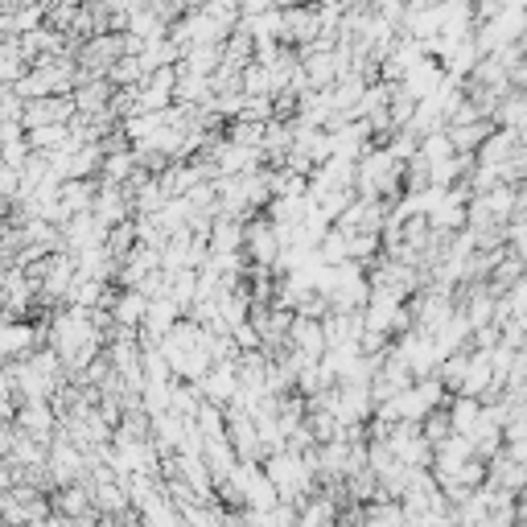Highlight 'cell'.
I'll use <instances>...</instances> for the list:
<instances>
[{
	"instance_id": "cell-20",
	"label": "cell",
	"mask_w": 527,
	"mask_h": 527,
	"mask_svg": "<svg viewBox=\"0 0 527 527\" xmlns=\"http://www.w3.org/2000/svg\"><path fill=\"white\" fill-rule=\"evenodd\" d=\"M210 99H215V79L178 66V91H173V103H194V108H202Z\"/></svg>"
},
{
	"instance_id": "cell-37",
	"label": "cell",
	"mask_w": 527,
	"mask_h": 527,
	"mask_svg": "<svg viewBox=\"0 0 527 527\" xmlns=\"http://www.w3.org/2000/svg\"><path fill=\"white\" fill-rule=\"evenodd\" d=\"M33 157V145H29V132H21V136H13V140H5V149H0V161L5 165H13V169H21L25 161Z\"/></svg>"
},
{
	"instance_id": "cell-23",
	"label": "cell",
	"mask_w": 527,
	"mask_h": 527,
	"mask_svg": "<svg viewBox=\"0 0 527 527\" xmlns=\"http://www.w3.org/2000/svg\"><path fill=\"white\" fill-rule=\"evenodd\" d=\"M248 62H256V38H252V33L243 29V25H235L231 38L223 42V62H219V66L239 70V75H243V66H248Z\"/></svg>"
},
{
	"instance_id": "cell-19",
	"label": "cell",
	"mask_w": 527,
	"mask_h": 527,
	"mask_svg": "<svg viewBox=\"0 0 527 527\" xmlns=\"http://www.w3.org/2000/svg\"><path fill=\"white\" fill-rule=\"evenodd\" d=\"M182 318H186V309L173 301L169 293H165V297H149V313H145V326H140V330L153 334V338H161L165 330H173Z\"/></svg>"
},
{
	"instance_id": "cell-42",
	"label": "cell",
	"mask_w": 527,
	"mask_h": 527,
	"mask_svg": "<svg viewBox=\"0 0 527 527\" xmlns=\"http://www.w3.org/2000/svg\"><path fill=\"white\" fill-rule=\"evenodd\" d=\"M519 140H527V128H523V132H519Z\"/></svg>"
},
{
	"instance_id": "cell-1",
	"label": "cell",
	"mask_w": 527,
	"mask_h": 527,
	"mask_svg": "<svg viewBox=\"0 0 527 527\" xmlns=\"http://www.w3.org/2000/svg\"><path fill=\"white\" fill-rule=\"evenodd\" d=\"M243 252H248L256 268H276L280 252H285V239H280V227L268 210H260V215L243 223Z\"/></svg>"
},
{
	"instance_id": "cell-3",
	"label": "cell",
	"mask_w": 527,
	"mask_h": 527,
	"mask_svg": "<svg viewBox=\"0 0 527 527\" xmlns=\"http://www.w3.org/2000/svg\"><path fill=\"white\" fill-rule=\"evenodd\" d=\"M363 326L388 334L396 342L404 330H412V309H408V301H400L392 293H371V301L363 309Z\"/></svg>"
},
{
	"instance_id": "cell-4",
	"label": "cell",
	"mask_w": 527,
	"mask_h": 527,
	"mask_svg": "<svg viewBox=\"0 0 527 527\" xmlns=\"http://www.w3.org/2000/svg\"><path fill=\"white\" fill-rule=\"evenodd\" d=\"M388 445L404 466H433V458H437V445L425 437L420 420H396L388 433Z\"/></svg>"
},
{
	"instance_id": "cell-39",
	"label": "cell",
	"mask_w": 527,
	"mask_h": 527,
	"mask_svg": "<svg viewBox=\"0 0 527 527\" xmlns=\"http://www.w3.org/2000/svg\"><path fill=\"white\" fill-rule=\"evenodd\" d=\"M17 190H21V169H13V165L0 161V194L17 198Z\"/></svg>"
},
{
	"instance_id": "cell-14",
	"label": "cell",
	"mask_w": 527,
	"mask_h": 527,
	"mask_svg": "<svg viewBox=\"0 0 527 527\" xmlns=\"http://www.w3.org/2000/svg\"><path fill=\"white\" fill-rule=\"evenodd\" d=\"M153 268H161V248H157V243H136V248H132V252L120 260V268H116V285L136 289Z\"/></svg>"
},
{
	"instance_id": "cell-29",
	"label": "cell",
	"mask_w": 527,
	"mask_h": 527,
	"mask_svg": "<svg viewBox=\"0 0 527 527\" xmlns=\"http://www.w3.org/2000/svg\"><path fill=\"white\" fill-rule=\"evenodd\" d=\"M140 169L136 153L132 149H120V153H103V169H99V178H108V182H132V173Z\"/></svg>"
},
{
	"instance_id": "cell-36",
	"label": "cell",
	"mask_w": 527,
	"mask_h": 527,
	"mask_svg": "<svg viewBox=\"0 0 527 527\" xmlns=\"http://www.w3.org/2000/svg\"><path fill=\"white\" fill-rule=\"evenodd\" d=\"M420 429H425V437L433 441V445H441L449 433H453V420H449V408L441 404V408H433L425 420H420Z\"/></svg>"
},
{
	"instance_id": "cell-27",
	"label": "cell",
	"mask_w": 527,
	"mask_h": 527,
	"mask_svg": "<svg viewBox=\"0 0 527 527\" xmlns=\"http://www.w3.org/2000/svg\"><path fill=\"white\" fill-rule=\"evenodd\" d=\"M108 79H112V87H140L149 79V70L140 62V54H120L116 66L108 70Z\"/></svg>"
},
{
	"instance_id": "cell-28",
	"label": "cell",
	"mask_w": 527,
	"mask_h": 527,
	"mask_svg": "<svg viewBox=\"0 0 527 527\" xmlns=\"http://www.w3.org/2000/svg\"><path fill=\"white\" fill-rule=\"evenodd\" d=\"M239 83H243V95H276V83H272V66H268V62H260V58L243 66Z\"/></svg>"
},
{
	"instance_id": "cell-25",
	"label": "cell",
	"mask_w": 527,
	"mask_h": 527,
	"mask_svg": "<svg viewBox=\"0 0 527 527\" xmlns=\"http://www.w3.org/2000/svg\"><path fill=\"white\" fill-rule=\"evenodd\" d=\"M29 70V58L21 54L17 38H0V87H13Z\"/></svg>"
},
{
	"instance_id": "cell-31",
	"label": "cell",
	"mask_w": 527,
	"mask_h": 527,
	"mask_svg": "<svg viewBox=\"0 0 527 527\" xmlns=\"http://www.w3.org/2000/svg\"><path fill=\"white\" fill-rule=\"evenodd\" d=\"M169 297L178 301L182 309H190L198 301V268H178L169 272Z\"/></svg>"
},
{
	"instance_id": "cell-18",
	"label": "cell",
	"mask_w": 527,
	"mask_h": 527,
	"mask_svg": "<svg viewBox=\"0 0 527 527\" xmlns=\"http://www.w3.org/2000/svg\"><path fill=\"white\" fill-rule=\"evenodd\" d=\"M112 280H99V276H75V285H70L66 301L70 305H83V309H99V305H112Z\"/></svg>"
},
{
	"instance_id": "cell-43",
	"label": "cell",
	"mask_w": 527,
	"mask_h": 527,
	"mask_svg": "<svg viewBox=\"0 0 527 527\" xmlns=\"http://www.w3.org/2000/svg\"><path fill=\"white\" fill-rule=\"evenodd\" d=\"M0 5H9V0H0Z\"/></svg>"
},
{
	"instance_id": "cell-6",
	"label": "cell",
	"mask_w": 527,
	"mask_h": 527,
	"mask_svg": "<svg viewBox=\"0 0 527 527\" xmlns=\"http://www.w3.org/2000/svg\"><path fill=\"white\" fill-rule=\"evenodd\" d=\"M285 9V29H280V42L289 46H313L322 38V17H318V5H280Z\"/></svg>"
},
{
	"instance_id": "cell-41",
	"label": "cell",
	"mask_w": 527,
	"mask_h": 527,
	"mask_svg": "<svg viewBox=\"0 0 527 527\" xmlns=\"http://www.w3.org/2000/svg\"><path fill=\"white\" fill-rule=\"evenodd\" d=\"M5 359H9V355H5V350H0V363H5Z\"/></svg>"
},
{
	"instance_id": "cell-16",
	"label": "cell",
	"mask_w": 527,
	"mask_h": 527,
	"mask_svg": "<svg viewBox=\"0 0 527 527\" xmlns=\"http://www.w3.org/2000/svg\"><path fill=\"white\" fill-rule=\"evenodd\" d=\"M38 346H46V342H42V330H38V322L13 318V322H5V326H0V350H5L9 359H25L29 350H38Z\"/></svg>"
},
{
	"instance_id": "cell-21",
	"label": "cell",
	"mask_w": 527,
	"mask_h": 527,
	"mask_svg": "<svg viewBox=\"0 0 527 527\" xmlns=\"http://www.w3.org/2000/svg\"><path fill=\"white\" fill-rule=\"evenodd\" d=\"M338 499H342V495H334V490L318 486V490H313V495L301 503V511H297V523H305V527L334 523V519H338Z\"/></svg>"
},
{
	"instance_id": "cell-10",
	"label": "cell",
	"mask_w": 527,
	"mask_h": 527,
	"mask_svg": "<svg viewBox=\"0 0 527 527\" xmlns=\"http://www.w3.org/2000/svg\"><path fill=\"white\" fill-rule=\"evenodd\" d=\"M108 239V223L95 219V210H79V215H70L62 223V248L66 252H83L91 243H103Z\"/></svg>"
},
{
	"instance_id": "cell-7",
	"label": "cell",
	"mask_w": 527,
	"mask_h": 527,
	"mask_svg": "<svg viewBox=\"0 0 527 527\" xmlns=\"http://www.w3.org/2000/svg\"><path fill=\"white\" fill-rule=\"evenodd\" d=\"M75 95H42V99H25V128H42V124H70L75 120Z\"/></svg>"
},
{
	"instance_id": "cell-5",
	"label": "cell",
	"mask_w": 527,
	"mask_h": 527,
	"mask_svg": "<svg viewBox=\"0 0 527 527\" xmlns=\"http://www.w3.org/2000/svg\"><path fill=\"white\" fill-rule=\"evenodd\" d=\"M46 466H50L54 486L83 482V478H87V449H79L75 441H70V437L58 429L54 441H50V458H46Z\"/></svg>"
},
{
	"instance_id": "cell-26",
	"label": "cell",
	"mask_w": 527,
	"mask_h": 527,
	"mask_svg": "<svg viewBox=\"0 0 527 527\" xmlns=\"http://www.w3.org/2000/svg\"><path fill=\"white\" fill-rule=\"evenodd\" d=\"M140 62H145V70H157V66H173V62H182V46L169 38H153L145 42V50H140Z\"/></svg>"
},
{
	"instance_id": "cell-15",
	"label": "cell",
	"mask_w": 527,
	"mask_h": 527,
	"mask_svg": "<svg viewBox=\"0 0 527 527\" xmlns=\"http://www.w3.org/2000/svg\"><path fill=\"white\" fill-rule=\"evenodd\" d=\"M112 79H103V75H87L75 91V108L83 112V116H112Z\"/></svg>"
},
{
	"instance_id": "cell-13",
	"label": "cell",
	"mask_w": 527,
	"mask_h": 527,
	"mask_svg": "<svg viewBox=\"0 0 527 527\" xmlns=\"http://www.w3.org/2000/svg\"><path fill=\"white\" fill-rule=\"evenodd\" d=\"M326 326L322 318H305V313H297L293 318V330H289V350H297L301 359H322L326 355Z\"/></svg>"
},
{
	"instance_id": "cell-2",
	"label": "cell",
	"mask_w": 527,
	"mask_h": 527,
	"mask_svg": "<svg viewBox=\"0 0 527 527\" xmlns=\"http://www.w3.org/2000/svg\"><path fill=\"white\" fill-rule=\"evenodd\" d=\"M120 54H128V50H124V33H116V29L91 33V38H83V42L75 46V58H79L83 79H87V75H103V79H108V70L116 66Z\"/></svg>"
},
{
	"instance_id": "cell-9",
	"label": "cell",
	"mask_w": 527,
	"mask_h": 527,
	"mask_svg": "<svg viewBox=\"0 0 527 527\" xmlns=\"http://www.w3.org/2000/svg\"><path fill=\"white\" fill-rule=\"evenodd\" d=\"M95 219L99 223H124L132 219V194H128V182H108V178H99V194H95Z\"/></svg>"
},
{
	"instance_id": "cell-33",
	"label": "cell",
	"mask_w": 527,
	"mask_h": 527,
	"mask_svg": "<svg viewBox=\"0 0 527 527\" xmlns=\"http://www.w3.org/2000/svg\"><path fill=\"white\" fill-rule=\"evenodd\" d=\"M108 252L116 256V260H124L136 243H140V235H136V219H124V223H116V227H108Z\"/></svg>"
},
{
	"instance_id": "cell-17",
	"label": "cell",
	"mask_w": 527,
	"mask_h": 527,
	"mask_svg": "<svg viewBox=\"0 0 527 527\" xmlns=\"http://www.w3.org/2000/svg\"><path fill=\"white\" fill-rule=\"evenodd\" d=\"M112 318L120 322V326H145V313H149V297L140 293V289H128V285H116V293H112Z\"/></svg>"
},
{
	"instance_id": "cell-24",
	"label": "cell",
	"mask_w": 527,
	"mask_h": 527,
	"mask_svg": "<svg viewBox=\"0 0 527 527\" xmlns=\"http://www.w3.org/2000/svg\"><path fill=\"white\" fill-rule=\"evenodd\" d=\"M445 408H449V420H453V433L474 437V425H478V416H482V400H478V396H462V392H453Z\"/></svg>"
},
{
	"instance_id": "cell-38",
	"label": "cell",
	"mask_w": 527,
	"mask_h": 527,
	"mask_svg": "<svg viewBox=\"0 0 527 527\" xmlns=\"http://www.w3.org/2000/svg\"><path fill=\"white\" fill-rule=\"evenodd\" d=\"M231 338H235L239 350H256V346H264V342H260V330H256L252 318H248V322H239V326L231 330Z\"/></svg>"
},
{
	"instance_id": "cell-35",
	"label": "cell",
	"mask_w": 527,
	"mask_h": 527,
	"mask_svg": "<svg viewBox=\"0 0 527 527\" xmlns=\"http://www.w3.org/2000/svg\"><path fill=\"white\" fill-rule=\"evenodd\" d=\"M318 256H322V264H342V260H350V248H346V231H342V227H330V231L322 235V243H318Z\"/></svg>"
},
{
	"instance_id": "cell-34",
	"label": "cell",
	"mask_w": 527,
	"mask_h": 527,
	"mask_svg": "<svg viewBox=\"0 0 527 527\" xmlns=\"http://www.w3.org/2000/svg\"><path fill=\"white\" fill-rule=\"evenodd\" d=\"M264 128L268 124H260V120H231L223 132H227V140H235V145H256V149H264Z\"/></svg>"
},
{
	"instance_id": "cell-22",
	"label": "cell",
	"mask_w": 527,
	"mask_h": 527,
	"mask_svg": "<svg viewBox=\"0 0 527 527\" xmlns=\"http://www.w3.org/2000/svg\"><path fill=\"white\" fill-rule=\"evenodd\" d=\"M499 124L490 120V116H478V120H466V124H445L449 140H453V149H462V153H478L482 149V140L495 132Z\"/></svg>"
},
{
	"instance_id": "cell-30",
	"label": "cell",
	"mask_w": 527,
	"mask_h": 527,
	"mask_svg": "<svg viewBox=\"0 0 527 527\" xmlns=\"http://www.w3.org/2000/svg\"><path fill=\"white\" fill-rule=\"evenodd\" d=\"M346 248H350V260L371 264L383 252V235L379 231H346Z\"/></svg>"
},
{
	"instance_id": "cell-32",
	"label": "cell",
	"mask_w": 527,
	"mask_h": 527,
	"mask_svg": "<svg viewBox=\"0 0 527 527\" xmlns=\"http://www.w3.org/2000/svg\"><path fill=\"white\" fill-rule=\"evenodd\" d=\"M466 367H470V346H466V350H453V355H445V359H441L437 375H441V383H445L449 392H458V388H462Z\"/></svg>"
},
{
	"instance_id": "cell-12",
	"label": "cell",
	"mask_w": 527,
	"mask_h": 527,
	"mask_svg": "<svg viewBox=\"0 0 527 527\" xmlns=\"http://www.w3.org/2000/svg\"><path fill=\"white\" fill-rule=\"evenodd\" d=\"M235 359H215V363H210V371L198 379L206 400H215V404H231L235 400V392H239V367H235Z\"/></svg>"
},
{
	"instance_id": "cell-8",
	"label": "cell",
	"mask_w": 527,
	"mask_h": 527,
	"mask_svg": "<svg viewBox=\"0 0 527 527\" xmlns=\"http://www.w3.org/2000/svg\"><path fill=\"white\" fill-rule=\"evenodd\" d=\"M13 425L21 429V433H29V437H38V441H54V433H58V412H54V404L50 400H21L17 404V416H13Z\"/></svg>"
},
{
	"instance_id": "cell-40",
	"label": "cell",
	"mask_w": 527,
	"mask_h": 527,
	"mask_svg": "<svg viewBox=\"0 0 527 527\" xmlns=\"http://www.w3.org/2000/svg\"><path fill=\"white\" fill-rule=\"evenodd\" d=\"M280 5H318V0H280Z\"/></svg>"
},
{
	"instance_id": "cell-11",
	"label": "cell",
	"mask_w": 527,
	"mask_h": 527,
	"mask_svg": "<svg viewBox=\"0 0 527 527\" xmlns=\"http://www.w3.org/2000/svg\"><path fill=\"white\" fill-rule=\"evenodd\" d=\"M449 79V70H445V62L441 58H433V54H425L420 62H412L408 66V75L400 79V87H408L416 99H433L437 91H441V83Z\"/></svg>"
}]
</instances>
